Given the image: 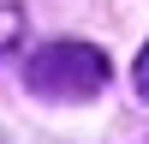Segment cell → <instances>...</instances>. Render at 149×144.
I'll list each match as a JSON object with an SVG mask.
<instances>
[{"label": "cell", "instance_id": "cell-1", "mask_svg": "<svg viewBox=\"0 0 149 144\" xmlns=\"http://www.w3.org/2000/svg\"><path fill=\"white\" fill-rule=\"evenodd\" d=\"M107 78H113V66L95 42H42L24 54V84L48 102H84Z\"/></svg>", "mask_w": 149, "mask_h": 144}, {"label": "cell", "instance_id": "cell-2", "mask_svg": "<svg viewBox=\"0 0 149 144\" xmlns=\"http://www.w3.org/2000/svg\"><path fill=\"white\" fill-rule=\"evenodd\" d=\"M18 30H24V12H18V6H0V54L18 42Z\"/></svg>", "mask_w": 149, "mask_h": 144}, {"label": "cell", "instance_id": "cell-3", "mask_svg": "<svg viewBox=\"0 0 149 144\" xmlns=\"http://www.w3.org/2000/svg\"><path fill=\"white\" fill-rule=\"evenodd\" d=\"M137 90H143V96H149V54H143V60H137Z\"/></svg>", "mask_w": 149, "mask_h": 144}]
</instances>
